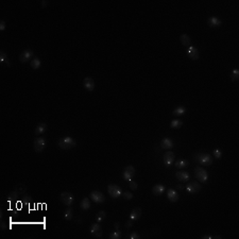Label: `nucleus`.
<instances>
[{
	"mask_svg": "<svg viewBox=\"0 0 239 239\" xmlns=\"http://www.w3.org/2000/svg\"><path fill=\"white\" fill-rule=\"evenodd\" d=\"M140 216H141V208H140V207H135V208L131 212L130 219L132 221H136V220H138V219L140 218Z\"/></svg>",
	"mask_w": 239,
	"mask_h": 239,
	"instance_id": "f3484780",
	"label": "nucleus"
},
{
	"mask_svg": "<svg viewBox=\"0 0 239 239\" xmlns=\"http://www.w3.org/2000/svg\"><path fill=\"white\" fill-rule=\"evenodd\" d=\"M180 40L181 42H182V45L185 46V47L188 48L189 46H191V40L190 37L188 36L187 34H185V33H183V34L180 36Z\"/></svg>",
	"mask_w": 239,
	"mask_h": 239,
	"instance_id": "412c9836",
	"label": "nucleus"
},
{
	"mask_svg": "<svg viewBox=\"0 0 239 239\" xmlns=\"http://www.w3.org/2000/svg\"><path fill=\"white\" fill-rule=\"evenodd\" d=\"M207 24H208V26H209V27H212V28H215V27H219V26H221V24H222V21H221L219 18H218L217 16H212V17H209V18H208V21H207Z\"/></svg>",
	"mask_w": 239,
	"mask_h": 239,
	"instance_id": "a211bd4d",
	"label": "nucleus"
},
{
	"mask_svg": "<svg viewBox=\"0 0 239 239\" xmlns=\"http://www.w3.org/2000/svg\"><path fill=\"white\" fill-rule=\"evenodd\" d=\"M31 67L32 69H34V70H36V69H38L40 67V60L38 58H34L33 60L31 61Z\"/></svg>",
	"mask_w": 239,
	"mask_h": 239,
	"instance_id": "393cba45",
	"label": "nucleus"
},
{
	"mask_svg": "<svg viewBox=\"0 0 239 239\" xmlns=\"http://www.w3.org/2000/svg\"><path fill=\"white\" fill-rule=\"evenodd\" d=\"M202 239H212V236H202Z\"/></svg>",
	"mask_w": 239,
	"mask_h": 239,
	"instance_id": "ea45409f",
	"label": "nucleus"
},
{
	"mask_svg": "<svg viewBox=\"0 0 239 239\" xmlns=\"http://www.w3.org/2000/svg\"><path fill=\"white\" fill-rule=\"evenodd\" d=\"M231 80L232 81H238L239 80V70L238 69H233V71L231 72Z\"/></svg>",
	"mask_w": 239,
	"mask_h": 239,
	"instance_id": "c756f323",
	"label": "nucleus"
},
{
	"mask_svg": "<svg viewBox=\"0 0 239 239\" xmlns=\"http://www.w3.org/2000/svg\"><path fill=\"white\" fill-rule=\"evenodd\" d=\"M118 226H119V224H118V223L116 222V223H115V228H116V231H117V230H118Z\"/></svg>",
	"mask_w": 239,
	"mask_h": 239,
	"instance_id": "37998d69",
	"label": "nucleus"
},
{
	"mask_svg": "<svg viewBox=\"0 0 239 239\" xmlns=\"http://www.w3.org/2000/svg\"><path fill=\"white\" fill-rule=\"evenodd\" d=\"M135 175V168L133 166H127L125 169L123 170V179L127 181H130L133 179V176Z\"/></svg>",
	"mask_w": 239,
	"mask_h": 239,
	"instance_id": "9b49d317",
	"label": "nucleus"
},
{
	"mask_svg": "<svg viewBox=\"0 0 239 239\" xmlns=\"http://www.w3.org/2000/svg\"><path fill=\"white\" fill-rule=\"evenodd\" d=\"M167 197H168V200H169L170 202H172V203H174V202H178L179 201V194L176 192L175 190H173V189H168L167 191Z\"/></svg>",
	"mask_w": 239,
	"mask_h": 239,
	"instance_id": "2eb2a0df",
	"label": "nucleus"
},
{
	"mask_svg": "<svg viewBox=\"0 0 239 239\" xmlns=\"http://www.w3.org/2000/svg\"><path fill=\"white\" fill-rule=\"evenodd\" d=\"M1 230H2V231L6 230V224H5L4 221H1Z\"/></svg>",
	"mask_w": 239,
	"mask_h": 239,
	"instance_id": "4c0bfd02",
	"label": "nucleus"
},
{
	"mask_svg": "<svg viewBox=\"0 0 239 239\" xmlns=\"http://www.w3.org/2000/svg\"><path fill=\"white\" fill-rule=\"evenodd\" d=\"M104 218H105V212L103 210H101V212H99L98 216H97V222H101Z\"/></svg>",
	"mask_w": 239,
	"mask_h": 239,
	"instance_id": "473e14b6",
	"label": "nucleus"
},
{
	"mask_svg": "<svg viewBox=\"0 0 239 239\" xmlns=\"http://www.w3.org/2000/svg\"><path fill=\"white\" fill-rule=\"evenodd\" d=\"M90 234L93 235L94 237L96 238H100L102 236V228H101L100 223L97 222V223H94L91 227H90Z\"/></svg>",
	"mask_w": 239,
	"mask_h": 239,
	"instance_id": "6e6552de",
	"label": "nucleus"
},
{
	"mask_svg": "<svg viewBox=\"0 0 239 239\" xmlns=\"http://www.w3.org/2000/svg\"><path fill=\"white\" fill-rule=\"evenodd\" d=\"M33 148H34L35 152L40 153V152L46 148V139L42 137L36 138L34 140V143H33Z\"/></svg>",
	"mask_w": 239,
	"mask_h": 239,
	"instance_id": "0eeeda50",
	"label": "nucleus"
},
{
	"mask_svg": "<svg viewBox=\"0 0 239 239\" xmlns=\"http://www.w3.org/2000/svg\"><path fill=\"white\" fill-rule=\"evenodd\" d=\"M185 112H186V109L184 106H179V107H176V109L173 111L172 114L174 115V116H182V115L185 114Z\"/></svg>",
	"mask_w": 239,
	"mask_h": 239,
	"instance_id": "b1692460",
	"label": "nucleus"
},
{
	"mask_svg": "<svg viewBox=\"0 0 239 239\" xmlns=\"http://www.w3.org/2000/svg\"><path fill=\"white\" fill-rule=\"evenodd\" d=\"M0 62H1V63H5L8 66H11V63H10V61H9L8 56L5 55L4 51H2V50H1V52H0Z\"/></svg>",
	"mask_w": 239,
	"mask_h": 239,
	"instance_id": "bb28decb",
	"label": "nucleus"
},
{
	"mask_svg": "<svg viewBox=\"0 0 239 239\" xmlns=\"http://www.w3.org/2000/svg\"><path fill=\"white\" fill-rule=\"evenodd\" d=\"M189 163L187 162V161H185V159H181V161H178V162L175 163V167L179 168V169H182V168H185L188 166Z\"/></svg>",
	"mask_w": 239,
	"mask_h": 239,
	"instance_id": "a878e982",
	"label": "nucleus"
},
{
	"mask_svg": "<svg viewBox=\"0 0 239 239\" xmlns=\"http://www.w3.org/2000/svg\"><path fill=\"white\" fill-rule=\"evenodd\" d=\"M122 197H123V198H125V200H131L133 198V194H131V192H123V194H122Z\"/></svg>",
	"mask_w": 239,
	"mask_h": 239,
	"instance_id": "f704fd0d",
	"label": "nucleus"
},
{
	"mask_svg": "<svg viewBox=\"0 0 239 239\" xmlns=\"http://www.w3.org/2000/svg\"><path fill=\"white\" fill-rule=\"evenodd\" d=\"M196 158L197 161L201 165H203V166H210V165L214 163L212 155H209V154H207V153H198Z\"/></svg>",
	"mask_w": 239,
	"mask_h": 239,
	"instance_id": "f03ea898",
	"label": "nucleus"
},
{
	"mask_svg": "<svg viewBox=\"0 0 239 239\" xmlns=\"http://www.w3.org/2000/svg\"><path fill=\"white\" fill-rule=\"evenodd\" d=\"M170 125H171V127H173V129H180V127L183 125V122L181 121V120L174 119V120H172V121H171Z\"/></svg>",
	"mask_w": 239,
	"mask_h": 239,
	"instance_id": "c85d7f7f",
	"label": "nucleus"
},
{
	"mask_svg": "<svg viewBox=\"0 0 239 239\" xmlns=\"http://www.w3.org/2000/svg\"><path fill=\"white\" fill-rule=\"evenodd\" d=\"M42 6H46L47 5V1H42Z\"/></svg>",
	"mask_w": 239,
	"mask_h": 239,
	"instance_id": "79ce46f5",
	"label": "nucleus"
},
{
	"mask_svg": "<svg viewBox=\"0 0 239 239\" xmlns=\"http://www.w3.org/2000/svg\"><path fill=\"white\" fill-rule=\"evenodd\" d=\"M212 239H222V236H214Z\"/></svg>",
	"mask_w": 239,
	"mask_h": 239,
	"instance_id": "a19ab883",
	"label": "nucleus"
},
{
	"mask_svg": "<svg viewBox=\"0 0 239 239\" xmlns=\"http://www.w3.org/2000/svg\"><path fill=\"white\" fill-rule=\"evenodd\" d=\"M212 154H214V156L217 159H220L221 157H222V151L219 150V149H215V150L212 151Z\"/></svg>",
	"mask_w": 239,
	"mask_h": 239,
	"instance_id": "2f4dec72",
	"label": "nucleus"
},
{
	"mask_svg": "<svg viewBox=\"0 0 239 239\" xmlns=\"http://www.w3.org/2000/svg\"><path fill=\"white\" fill-rule=\"evenodd\" d=\"M129 186H130V188L133 189V190H136V189H138V184L135 183L134 181L130 180L129 181Z\"/></svg>",
	"mask_w": 239,
	"mask_h": 239,
	"instance_id": "72a5a7b5",
	"label": "nucleus"
},
{
	"mask_svg": "<svg viewBox=\"0 0 239 239\" xmlns=\"http://www.w3.org/2000/svg\"><path fill=\"white\" fill-rule=\"evenodd\" d=\"M46 130H47V125H46V123H40V125L35 127L34 133H35V135H40L42 133H45Z\"/></svg>",
	"mask_w": 239,
	"mask_h": 239,
	"instance_id": "4be33fe9",
	"label": "nucleus"
},
{
	"mask_svg": "<svg viewBox=\"0 0 239 239\" xmlns=\"http://www.w3.org/2000/svg\"><path fill=\"white\" fill-rule=\"evenodd\" d=\"M185 188L188 194H196V192H199V191L201 190L202 187L197 181H192V182H189V183L187 184V186H186Z\"/></svg>",
	"mask_w": 239,
	"mask_h": 239,
	"instance_id": "423d86ee",
	"label": "nucleus"
},
{
	"mask_svg": "<svg viewBox=\"0 0 239 239\" xmlns=\"http://www.w3.org/2000/svg\"><path fill=\"white\" fill-rule=\"evenodd\" d=\"M72 214H73V212H72L71 208L68 206V208L65 210V214H64V218H65V220H67V221L71 220V219H72Z\"/></svg>",
	"mask_w": 239,
	"mask_h": 239,
	"instance_id": "cd10ccee",
	"label": "nucleus"
},
{
	"mask_svg": "<svg viewBox=\"0 0 239 239\" xmlns=\"http://www.w3.org/2000/svg\"><path fill=\"white\" fill-rule=\"evenodd\" d=\"M186 53H187V56H188L189 58H191V60H194V61H196V60L199 58V51H198V49H197L196 47H194V46H189V47L187 48Z\"/></svg>",
	"mask_w": 239,
	"mask_h": 239,
	"instance_id": "9d476101",
	"label": "nucleus"
},
{
	"mask_svg": "<svg viewBox=\"0 0 239 239\" xmlns=\"http://www.w3.org/2000/svg\"><path fill=\"white\" fill-rule=\"evenodd\" d=\"M90 198H91V200H93L95 203H98V204H101V203H103V202L105 201V198H104L103 194H101L100 191L98 190L93 191V192L90 194Z\"/></svg>",
	"mask_w": 239,
	"mask_h": 239,
	"instance_id": "1a4fd4ad",
	"label": "nucleus"
},
{
	"mask_svg": "<svg viewBox=\"0 0 239 239\" xmlns=\"http://www.w3.org/2000/svg\"><path fill=\"white\" fill-rule=\"evenodd\" d=\"M83 86H84L85 89L88 90V91H93V90L95 89V81L89 77L85 78L84 81H83Z\"/></svg>",
	"mask_w": 239,
	"mask_h": 239,
	"instance_id": "4468645a",
	"label": "nucleus"
},
{
	"mask_svg": "<svg viewBox=\"0 0 239 239\" xmlns=\"http://www.w3.org/2000/svg\"><path fill=\"white\" fill-rule=\"evenodd\" d=\"M76 145H77L76 140L72 137H69V136H65V137L58 140V146L63 150H69V149L73 148Z\"/></svg>",
	"mask_w": 239,
	"mask_h": 239,
	"instance_id": "f257e3e1",
	"label": "nucleus"
},
{
	"mask_svg": "<svg viewBox=\"0 0 239 239\" xmlns=\"http://www.w3.org/2000/svg\"><path fill=\"white\" fill-rule=\"evenodd\" d=\"M80 207L82 208L83 210H87L90 208V201L88 198H84V199L81 201V203H80Z\"/></svg>",
	"mask_w": 239,
	"mask_h": 239,
	"instance_id": "5701e85b",
	"label": "nucleus"
},
{
	"mask_svg": "<svg viewBox=\"0 0 239 239\" xmlns=\"http://www.w3.org/2000/svg\"><path fill=\"white\" fill-rule=\"evenodd\" d=\"M60 199H61V201L63 202L65 205L70 206V205H72V203H73L74 201V197L73 194L68 192V191H64V192L61 194V196H60Z\"/></svg>",
	"mask_w": 239,
	"mask_h": 239,
	"instance_id": "39448f33",
	"label": "nucleus"
},
{
	"mask_svg": "<svg viewBox=\"0 0 239 239\" xmlns=\"http://www.w3.org/2000/svg\"><path fill=\"white\" fill-rule=\"evenodd\" d=\"M5 29V21L1 20L0 21V31H3Z\"/></svg>",
	"mask_w": 239,
	"mask_h": 239,
	"instance_id": "e433bc0d",
	"label": "nucleus"
},
{
	"mask_svg": "<svg viewBox=\"0 0 239 239\" xmlns=\"http://www.w3.org/2000/svg\"><path fill=\"white\" fill-rule=\"evenodd\" d=\"M132 220H130V221H127V224H125V226H127V227H131V226H132Z\"/></svg>",
	"mask_w": 239,
	"mask_h": 239,
	"instance_id": "58836bf2",
	"label": "nucleus"
},
{
	"mask_svg": "<svg viewBox=\"0 0 239 239\" xmlns=\"http://www.w3.org/2000/svg\"><path fill=\"white\" fill-rule=\"evenodd\" d=\"M109 238L111 239H118V238H120L121 237V233H120V231H115L114 233H112V234H109Z\"/></svg>",
	"mask_w": 239,
	"mask_h": 239,
	"instance_id": "7c9ffc66",
	"label": "nucleus"
},
{
	"mask_svg": "<svg viewBox=\"0 0 239 239\" xmlns=\"http://www.w3.org/2000/svg\"><path fill=\"white\" fill-rule=\"evenodd\" d=\"M140 238V235H138L137 233H132L130 235V239H139Z\"/></svg>",
	"mask_w": 239,
	"mask_h": 239,
	"instance_id": "c9c22d12",
	"label": "nucleus"
},
{
	"mask_svg": "<svg viewBox=\"0 0 239 239\" xmlns=\"http://www.w3.org/2000/svg\"><path fill=\"white\" fill-rule=\"evenodd\" d=\"M33 54H34V53H33V51H32L31 49H27V50H24V52L20 54V56H19V61H20L21 63H26V62L31 60Z\"/></svg>",
	"mask_w": 239,
	"mask_h": 239,
	"instance_id": "ddd939ff",
	"label": "nucleus"
},
{
	"mask_svg": "<svg viewBox=\"0 0 239 239\" xmlns=\"http://www.w3.org/2000/svg\"><path fill=\"white\" fill-rule=\"evenodd\" d=\"M175 176L181 182H188L189 179H190V174L188 172H186V171H178L175 173Z\"/></svg>",
	"mask_w": 239,
	"mask_h": 239,
	"instance_id": "dca6fc26",
	"label": "nucleus"
},
{
	"mask_svg": "<svg viewBox=\"0 0 239 239\" xmlns=\"http://www.w3.org/2000/svg\"><path fill=\"white\" fill-rule=\"evenodd\" d=\"M174 158H175V156H174V153L173 152H171V151H168V152H166V153L164 154V164L167 166V167H170L171 165L173 164V162H174Z\"/></svg>",
	"mask_w": 239,
	"mask_h": 239,
	"instance_id": "f8f14e48",
	"label": "nucleus"
},
{
	"mask_svg": "<svg viewBox=\"0 0 239 239\" xmlns=\"http://www.w3.org/2000/svg\"><path fill=\"white\" fill-rule=\"evenodd\" d=\"M107 192H109V196H111L112 198H114V199L119 198V197L122 194L121 188H120L118 185H114V184L107 186Z\"/></svg>",
	"mask_w": 239,
	"mask_h": 239,
	"instance_id": "20e7f679",
	"label": "nucleus"
},
{
	"mask_svg": "<svg viewBox=\"0 0 239 239\" xmlns=\"http://www.w3.org/2000/svg\"><path fill=\"white\" fill-rule=\"evenodd\" d=\"M194 176L201 183H205L208 180V173H207V171L201 167H197L194 169Z\"/></svg>",
	"mask_w": 239,
	"mask_h": 239,
	"instance_id": "7ed1b4c3",
	"label": "nucleus"
},
{
	"mask_svg": "<svg viewBox=\"0 0 239 239\" xmlns=\"http://www.w3.org/2000/svg\"><path fill=\"white\" fill-rule=\"evenodd\" d=\"M178 188H179V189H183V186H182V185H179V186H178Z\"/></svg>",
	"mask_w": 239,
	"mask_h": 239,
	"instance_id": "c03bdc74",
	"label": "nucleus"
},
{
	"mask_svg": "<svg viewBox=\"0 0 239 239\" xmlns=\"http://www.w3.org/2000/svg\"><path fill=\"white\" fill-rule=\"evenodd\" d=\"M164 191H165V186L161 185V184H157V185H155L153 188H152V192L157 197L162 196V194H164Z\"/></svg>",
	"mask_w": 239,
	"mask_h": 239,
	"instance_id": "aec40b11",
	"label": "nucleus"
},
{
	"mask_svg": "<svg viewBox=\"0 0 239 239\" xmlns=\"http://www.w3.org/2000/svg\"><path fill=\"white\" fill-rule=\"evenodd\" d=\"M161 146H162L163 149H166V150H169V149L173 148V141L168 137H165L162 141H161Z\"/></svg>",
	"mask_w": 239,
	"mask_h": 239,
	"instance_id": "6ab92c4d",
	"label": "nucleus"
}]
</instances>
